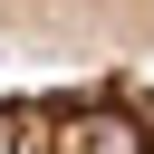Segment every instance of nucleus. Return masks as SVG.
Segmentation results:
<instances>
[{
    "mask_svg": "<svg viewBox=\"0 0 154 154\" xmlns=\"http://www.w3.org/2000/svg\"><path fill=\"white\" fill-rule=\"evenodd\" d=\"M0 154H154V87L125 67L0 87Z\"/></svg>",
    "mask_w": 154,
    "mask_h": 154,
    "instance_id": "f257e3e1",
    "label": "nucleus"
},
{
    "mask_svg": "<svg viewBox=\"0 0 154 154\" xmlns=\"http://www.w3.org/2000/svg\"><path fill=\"white\" fill-rule=\"evenodd\" d=\"M0 38L58 58H154V0H0Z\"/></svg>",
    "mask_w": 154,
    "mask_h": 154,
    "instance_id": "f03ea898",
    "label": "nucleus"
}]
</instances>
